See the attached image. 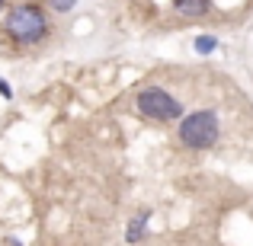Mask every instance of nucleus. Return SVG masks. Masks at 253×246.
Instances as JSON below:
<instances>
[{"label": "nucleus", "instance_id": "7ed1b4c3", "mask_svg": "<svg viewBox=\"0 0 253 246\" xmlns=\"http://www.w3.org/2000/svg\"><path fill=\"white\" fill-rule=\"evenodd\" d=\"M135 103H138V112H141V115L157 118V122H170V118L183 115V105H179L167 90H161V86H151V90L138 93Z\"/></svg>", "mask_w": 253, "mask_h": 246}, {"label": "nucleus", "instance_id": "f257e3e1", "mask_svg": "<svg viewBox=\"0 0 253 246\" xmlns=\"http://www.w3.org/2000/svg\"><path fill=\"white\" fill-rule=\"evenodd\" d=\"M45 29H48V23H45L42 10H39V6H32V3L16 6V10L6 16V32H10L19 45L39 42V38L45 35Z\"/></svg>", "mask_w": 253, "mask_h": 246}, {"label": "nucleus", "instance_id": "20e7f679", "mask_svg": "<svg viewBox=\"0 0 253 246\" xmlns=\"http://www.w3.org/2000/svg\"><path fill=\"white\" fill-rule=\"evenodd\" d=\"M173 6L179 13H186V16H202L209 10V0H173Z\"/></svg>", "mask_w": 253, "mask_h": 246}, {"label": "nucleus", "instance_id": "0eeeda50", "mask_svg": "<svg viewBox=\"0 0 253 246\" xmlns=\"http://www.w3.org/2000/svg\"><path fill=\"white\" fill-rule=\"evenodd\" d=\"M48 3H51V6H55V10H58V13H64V10H71V6H74V3H77V0H48Z\"/></svg>", "mask_w": 253, "mask_h": 246}, {"label": "nucleus", "instance_id": "39448f33", "mask_svg": "<svg viewBox=\"0 0 253 246\" xmlns=\"http://www.w3.org/2000/svg\"><path fill=\"white\" fill-rule=\"evenodd\" d=\"M144 221H148V214H138L135 221L128 224V240H131V243L141 240V234H144Z\"/></svg>", "mask_w": 253, "mask_h": 246}, {"label": "nucleus", "instance_id": "423d86ee", "mask_svg": "<svg viewBox=\"0 0 253 246\" xmlns=\"http://www.w3.org/2000/svg\"><path fill=\"white\" fill-rule=\"evenodd\" d=\"M215 38H211V35H199L196 38V51H202V55H209V51H215Z\"/></svg>", "mask_w": 253, "mask_h": 246}, {"label": "nucleus", "instance_id": "6e6552de", "mask_svg": "<svg viewBox=\"0 0 253 246\" xmlns=\"http://www.w3.org/2000/svg\"><path fill=\"white\" fill-rule=\"evenodd\" d=\"M0 93H3V96H6V99H10V96H13V90H10V86H6V83H3V77H0Z\"/></svg>", "mask_w": 253, "mask_h": 246}, {"label": "nucleus", "instance_id": "f03ea898", "mask_svg": "<svg viewBox=\"0 0 253 246\" xmlns=\"http://www.w3.org/2000/svg\"><path fill=\"white\" fill-rule=\"evenodd\" d=\"M179 141L192 150H209L218 141V118L211 112H192L179 125Z\"/></svg>", "mask_w": 253, "mask_h": 246}, {"label": "nucleus", "instance_id": "1a4fd4ad", "mask_svg": "<svg viewBox=\"0 0 253 246\" xmlns=\"http://www.w3.org/2000/svg\"><path fill=\"white\" fill-rule=\"evenodd\" d=\"M0 10H3V0H0Z\"/></svg>", "mask_w": 253, "mask_h": 246}]
</instances>
